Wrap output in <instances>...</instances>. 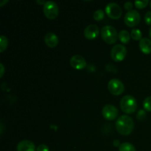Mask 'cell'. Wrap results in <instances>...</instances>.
<instances>
[{"instance_id": "1", "label": "cell", "mask_w": 151, "mask_h": 151, "mask_svg": "<svg viewBox=\"0 0 151 151\" xmlns=\"http://www.w3.org/2000/svg\"><path fill=\"white\" fill-rule=\"evenodd\" d=\"M134 128V120L132 118L127 115H122L119 116L116 122V129L121 135H129L132 133Z\"/></svg>"}, {"instance_id": "2", "label": "cell", "mask_w": 151, "mask_h": 151, "mask_svg": "<svg viewBox=\"0 0 151 151\" xmlns=\"http://www.w3.org/2000/svg\"><path fill=\"white\" fill-rule=\"evenodd\" d=\"M120 108L125 114H133L137 109V103L136 99L131 95L124 96L120 101Z\"/></svg>"}, {"instance_id": "3", "label": "cell", "mask_w": 151, "mask_h": 151, "mask_svg": "<svg viewBox=\"0 0 151 151\" xmlns=\"http://www.w3.org/2000/svg\"><path fill=\"white\" fill-rule=\"evenodd\" d=\"M100 34L103 41L109 44H113L116 43L119 35L116 29L112 26L103 27L100 31Z\"/></svg>"}, {"instance_id": "4", "label": "cell", "mask_w": 151, "mask_h": 151, "mask_svg": "<svg viewBox=\"0 0 151 151\" xmlns=\"http://www.w3.org/2000/svg\"><path fill=\"white\" fill-rule=\"evenodd\" d=\"M44 13L48 19H55L59 14V8L55 1H47L44 5Z\"/></svg>"}, {"instance_id": "5", "label": "cell", "mask_w": 151, "mask_h": 151, "mask_svg": "<svg viewBox=\"0 0 151 151\" xmlns=\"http://www.w3.org/2000/svg\"><path fill=\"white\" fill-rule=\"evenodd\" d=\"M127 55V50L125 46L122 44H116L111 51V57L115 62L122 61Z\"/></svg>"}, {"instance_id": "6", "label": "cell", "mask_w": 151, "mask_h": 151, "mask_svg": "<svg viewBox=\"0 0 151 151\" xmlns=\"http://www.w3.org/2000/svg\"><path fill=\"white\" fill-rule=\"evenodd\" d=\"M140 19H141V16L139 12L133 10L125 14L124 22L125 24L129 27H134L139 24Z\"/></svg>"}, {"instance_id": "7", "label": "cell", "mask_w": 151, "mask_h": 151, "mask_svg": "<svg viewBox=\"0 0 151 151\" xmlns=\"http://www.w3.org/2000/svg\"><path fill=\"white\" fill-rule=\"evenodd\" d=\"M106 13L109 18L112 19H119L122 16V10L120 6L116 3H109L106 7Z\"/></svg>"}, {"instance_id": "8", "label": "cell", "mask_w": 151, "mask_h": 151, "mask_svg": "<svg viewBox=\"0 0 151 151\" xmlns=\"http://www.w3.org/2000/svg\"><path fill=\"white\" fill-rule=\"evenodd\" d=\"M108 88L111 94L115 96L122 94L125 91V86L122 81L118 79H112L108 83Z\"/></svg>"}, {"instance_id": "9", "label": "cell", "mask_w": 151, "mask_h": 151, "mask_svg": "<svg viewBox=\"0 0 151 151\" xmlns=\"http://www.w3.org/2000/svg\"><path fill=\"white\" fill-rule=\"evenodd\" d=\"M118 109L113 105H106L102 110L103 117L107 120H114L118 116Z\"/></svg>"}, {"instance_id": "10", "label": "cell", "mask_w": 151, "mask_h": 151, "mask_svg": "<svg viewBox=\"0 0 151 151\" xmlns=\"http://www.w3.org/2000/svg\"><path fill=\"white\" fill-rule=\"evenodd\" d=\"M69 63H70L71 66L75 69H77V70L83 69L87 65L85 58L83 56L78 55L72 56L71 58Z\"/></svg>"}, {"instance_id": "11", "label": "cell", "mask_w": 151, "mask_h": 151, "mask_svg": "<svg viewBox=\"0 0 151 151\" xmlns=\"http://www.w3.org/2000/svg\"><path fill=\"white\" fill-rule=\"evenodd\" d=\"M100 33V29L95 24H89L84 29V36L88 40H93L97 38Z\"/></svg>"}, {"instance_id": "12", "label": "cell", "mask_w": 151, "mask_h": 151, "mask_svg": "<svg viewBox=\"0 0 151 151\" xmlns=\"http://www.w3.org/2000/svg\"><path fill=\"white\" fill-rule=\"evenodd\" d=\"M44 42L50 48H54L58 44L59 39L57 35L53 32H48L44 37Z\"/></svg>"}, {"instance_id": "13", "label": "cell", "mask_w": 151, "mask_h": 151, "mask_svg": "<svg viewBox=\"0 0 151 151\" xmlns=\"http://www.w3.org/2000/svg\"><path fill=\"white\" fill-rule=\"evenodd\" d=\"M17 151H35V146L29 140H22L18 144Z\"/></svg>"}, {"instance_id": "14", "label": "cell", "mask_w": 151, "mask_h": 151, "mask_svg": "<svg viewBox=\"0 0 151 151\" xmlns=\"http://www.w3.org/2000/svg\"><path fill=\"white\" fill-rule=\"evenodd\" d=\"M139 49L142 53L149 55L151 53V40L147 38H143L139 41Z\"/></svg>"}, {"instance_id": "15", "label": "cell", "mask_w": 151, "mask_h": 151, "mask_svg": "<svg viewBox=\"0 0 151 151\" xmlns=\"http://www.w3.org/2000/svg\"><path fill=\"white\" fill-rule=\"evenodd\" d=\"M118 38H119V41L124 44H128L131 39V34L128 32L127 30H121L119 32V35H118Z\"/></svg>"}, {"instance_id": "16", "label": "cell", "mask_w": 151, "mask_h": 151, "mask_svg": "<svg viewBox=\"0 0 151 151\" xmlns=\"http://www.w3.org/2000/svg\"><path fill=\"white\" fill-rule=\"evenodd\" d=\"M119 151H137L135 147L129 142H124L119 147Z\"/></svg>"}, {"instance_id": "17", "label": "cell", "mask_w": 151, "mask_h": 151, "mask_svg": "<svg viewBox=\"0 0 151 151\" xmlns=\"http://www.w3.org/2000/svg\"><path fill=\"white\" fill-rule=\"evenodd\" d=\"M131 37L135 41H141L142 33L139 29H133L131 32Z\"/></svg>"}, {"instance_id": "18", "label": "cell", "mask_w": 151, "mask_h": 151, "mask_svg": "<svg viewBox=\"0 0 151 151\" xmlns=\"http://www.w3.org/2000/svg\"><path fill=\"white\" fill-rule=\"evenodd\" d=\"M7 45H8L7 38L4 35H1L0 36V52H3L7 49Z\"/></svg>"}, {"instance_id": "19", "label": "cell", "mask_w": 151, "mask_h": 151, "mask_svg": "<svg viewBox=\"0 0 151 151\" xmlns=\"http://www.w3.org/2000/svg\"><path fill=\"white\" fill-rule=\"evenodd\" d=\"M104 16H105V13L103 10H97L94 13V16H93V17H94V19L95 21H97V22H100V21L103 20V19H104Z\"/></svg>"}, {"instance_id": "20", "label": "cell", "mask_w": 151, "mask_h": 151, "mask_svg": "<svg viewBox=\"0 0 151 151\" xmlns=\"http://www.w3.org/2000/svg\"><path fill=\"white\" fill-rule=\"evenodd\" d=\"M143 107L147 111H151V96L145 99L143 102Z\"/></svg>"}, {"instance_id": "21", "label": "cell", "mask_w": 151, "mask_h": 151, "mask_svg": "<svg viewBox=\"0 0 151 151\" xmlns=\"http://www.w3.org/2000/svg\"><path fill=\"white\" fill-rule=\"evenodd\" d=\"M135 6L138 9H143L145 7H146L147 6V4H149L148 0H144V1H136L134 2Z\"/></svg>"}, {"instance_id": "22", "label": "cell", "mask_w": 151, "mask_h": 151, "mask_svg": "<svg viewBox=\"0 0 151 151\" xmlns=\"http://www.w3.org/2000/svg\"><path fill=\"white\" fill-rule=\"evenodd\" d=\"M146 117V112L144 110H140L137 114V119L139 120H143Z\"/></svg>"}, {"instance_id": "23", "label": "cell", "mask_w": 151, "mask_h": 151, "mask_svg": "<svg viewBox=\"0 0 151 151\" xmlns=\"http://www.w3.org/2000/svg\"><path fill=\"white\" fill-rule=\"evenodd\" d=\"M145 21L147 25H151V11H147L145 16Z\"/></svg>"}, {"instance_id": "24", "label": "cell", "mask_w": 151, "mask_h": 151, "mask_svg": "<svg viewBox=\"0 0 151 151\" xmlns=\"http://www.w3.org/2000/svg\"><path fill=\"white\" fill-rule=\"evenodd\" d=\"M36 151H50L49 150L48 146L46 145H40L39 146H38L36 148Z\"/></svg>"}, {"instance_id": "25", "label": "cell", "mask_w": 151, "mask_h": 151, "mask_svg": "<svg viewBox=\"0 0 151 151\" xmlns=\"http://www.w3.org/2000/svg\"><path fill=\"white\" fill-rule=\"evenodd\" d=\"M124 7H125V10H128V12L131 11V10H133V4L131 2H130V1H127V2H125V4H124Z\"/></svg>"}, {"instance_id": "26", "label": "cell", "mask_w": 151, "mask_h": 151, "mask_svg": "<svg viewBox=\"0 0 151 151\" xmlns=\"http://www.w3.org/2000/svg\"><path fill=\"white\" fill-rule=\"evenodd\" d=\"M0 67H1V73H0V78H2L3 75L4 73V67L2 63H0Z\"/></svg>"}, {"instance_id": "27", "label": "cell", "mask_w": 151, "mask_h": 151, "mask_svg": "<svg viewBox=\"0 0 151 151\" xmlns=\"http://www.w3.org/2000/svg\"><path fill=\"white\" fill-rule=\"evenodd\" d=\"M113 144H114V145L115 146V147H119V146H120V145H121V144H119V140H114V142H113Z\"/></svg>"}, {"instance_id": "28", "label": "cell", "mask_w": 151, "mask_h": 151, "mask_svg": "<svg viewBox=\"0 0 151 151\" xmlns=\"http://www.w3.org/2000/svg\"><path fill=\"white\" fill-rule=\"evenodd\" d=\"M7 2H8V1H7V0H5V1H0V7H3V6H4V4H7Z\"/></svg>"}, {"instance_id": "29", "label": "cell", "mask_w": 151, "mask_h": 151, "mask_svg": "<svg viewBox=\"0 0 151 151\" xmlns=\"http://www.w3.org/2000/svg\"><path fill=\"white\" fill-rule=\"evenodd\" d=\"M36 2L38 3V4H45V3L47 2V1H39V0H37L36 1Z\"/></svg>"}, {"instance_id": "30", "label": "cell", "mask_w": 151, "mask_h": 151, "mask_svg": "<svg viewBox=\"0 0 151 151\" xmlns=\"http://www.w3.org/2000/svg\"><path fill=\"white\" fill-rule=\"evenodd\" d=\"M149 35H150V37L151 38V27H150V29H149Z\"/></svg>"}, {"instance_id": "31", "label": "cell", "mask_w": 151, "mask_h": 151, "mask_svg": "<svg viewBox=\"0 0 151 151\" xmlns=\"http://www.w3.org/2000/svg\"><path fill=\"white\" fill-rule=\"evenodd\" d=\"M150 8H151V1L150 2Z\"/></svg>"}]
</instances>
